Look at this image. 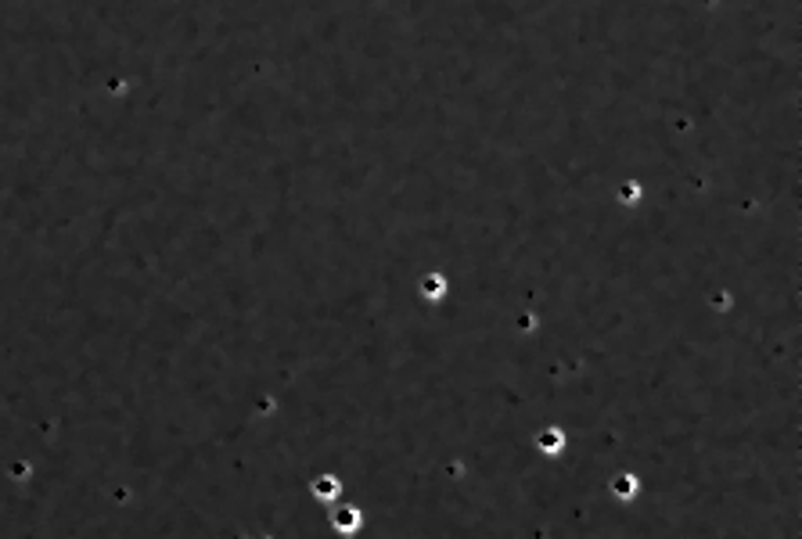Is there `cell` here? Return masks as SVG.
Returning a JSON list of instances; mask_svg holds the SVG:
<instances>
[{"label":"cell","mask_w":802,"mask_h":539,"mask_svg":"<svg viewBox=\"0 0 802 539\" xmlns=\"http://www.w3.org/2000/svg\"><path fill=\"white\" fill-rule=\"evenodd\" d=\"M342 528H346V525H357V511H338V518H335Z\"/></svg>","instance_id":"cell-1"},{"label":"cell","mask_w":802,"mask_h":539,"mask_svg":"<svg viewBox=\"0 0 802 539\" xmlns=\"http://www.w3.org/2000/svg\"><path fill=\"white\" fill-rule=\"evenodd\" d=\"M540 446H544V449H558V446H561V435H558V432H551V435H544V439H540Z\"/></svg>","instance_id":"cell-2"}]
</instances>
